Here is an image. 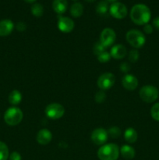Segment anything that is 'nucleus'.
I'll list each match as a JSON object with an SVG mask.
<instances>
[{
    "mask_svg": "<svg viewBox=\"0 0 159 160\" xmlns=\"http://www.w3.org/2000/svg\"><path fill=\"white\" fill-rule=\"evenodd\" d=\"M126 40L135 48H141L146 42V38L140 31L137 29L129 30L126 33Z\"/></svg>",
    "mask_w": 159,
    "mask_h": 160,
    "instance_id": "20e7f679",
    "label": "nucleus"
},
{
    "mask_svg": "<svg viewBox=\"0 0 159 160\" xmlns=\"http://www.w3.org/2000/svg\"><path fill=\"white\" fill-rule=\"evenodd\" d=\"M58 28L64 33L71 32L74 28V22L67 17H60L58 20Z\"/></svg>",
    "mask_w": 159,
    "mask_h": 160,
    "instance_id": "9b49d317",
    "label": "nucleus"
},
{
    "mask_svg": "<svg viewBox=\"0 0 159 160\" xmlns=\"http://www.w3.org/2000/svg\"><path fill=\"white\" fill-rule=\"evenodd\" d=\"M143 31L146 34H151L153 32V27L152 25L149 24V23H147V24L144 25L143 27Z\"/></svg>",
    "mask_w": 159,
    "mask_h": 160,
    "instance_id": "473e14b6",
    "label": "nucleus"
},
{
    "mask_svg": "<svg viewBox=\"0 0 159 160\" xmlns=\"http://www.w3.org/2000/svg\"><path fill=\"white\" fill-rule=\"evenodd\" d=\"M85 1L88 2H93L96 1V0H85Z\"/></svg>",
    "mask_w": 159,
    "mask_h": 160,
    "instance_id": "e433bc0d",
    "label": "nucleus"
},
{
    "mask_svg": "<svg viewBox=\"0 0 159 160\" xmlns=\"http://www.w3.org/2000/svg\"><path fill=\"white\" fill-rule=\"evenodd\" d=\"M130 70V65L129 62H123L120 64V70L124 73H127L129 70Z\"/></svg>",
    "mask_w": 159,
    "mask_h": 160,
    "instance_id": "c756f323",
    "label": "nucleus"
},
{
    "mask_svg": "<svg viewBox=\"0 0 159 160\" xmlns=\"http://www.w3.org/2000/svg\"><path fill=\"white\" fill-rule=\"evenodd\" d=\"M21 100L22 95L20 91L13 90L10 92L9 95V102L10 104L16 106V105H18L21 102Z\"/></svg>",
    "mask_w": 159,
    "mask_h": 160,
    "instance_id": "aec40b11",
    "label": "nucleus"
},
{
    "mask_svg": "<svg viewBox=\"0 0 159 160\" xmlns=\"http://www.w3.org/2000/svg\"><path fill=\"white\" fill-rule=\"evenodd\" d=\"M108 137V131L103 128H97L94 130L91 134V140L95 145H104L107 142Z\"/></svg>",
    "mask_w": 159,
    "mask_h": 160,
    "instance_id": "9d476101",
    "label": "nucleus"
},
{
    "mask_svg": "<svg viewBox=\"0 0 159 160\" xmlns=\"http://www.w3.org/2000/svg\"><path fill=\"white\" fill-rule=\"evenodd\" d=\"M104 1L108 2H115L116 0H104Z\"/></svg>",
    "mask_w": 159,
    "mask_h": 160,
    "instance_id": "c9c22d12",
    "label": "nucleus"
},
{
    "mask_svg": "<svg viewBox=\"0 0 159 160\" xmlns=\"http://www.w3.org/2000/svg\"><path fill=\"white\" fill-rule=\"evenodd\" d=\"M116 39V34L112 28H106L101 31L100 36V42L104 47H108L113 45Z\"/></svg>",
    "mask_w": 159,
    "mask_h": 160,
    "instance_id": "1a4fd4ad",
    "label": "nucleus"
},
{
    "mask_svg": "<svg viewBox=\"0 0 159 160\" xmlns=\"http://www.w3.org/2000/svg\"><path fill=\"white\" fill-rule=\"evenodd\" d=\"M21 156L19 152H13L11 153V155L9 156V160H21Z\"/></svg>",
    "mask_w": 159,
    "mask_h": 160,
    "instance_id": "2f4dec72",
    "label": "nucleus"
},
{
    "mask_svg": "<svg viewBox=\"0 0 159 160\" xmlns=\"http://www.w3.org/2000/svg\"><path fill=\"white\" fill-rule=\"evenodd\" d=\"M24 1L26 2L31 3V2H35L36 0H24Z\"/></svg>",
    "mask_w": 159,
    "mask_h": 160,
    "instance_id": "f704fd0d",
    "label": "nucleus"
},
{
    "mask_svg": "<svg viewBox=\"0 0 159 160\" xmlns=\"http://www.w3.org/2000/svg\"><path fill=\"white\" fill-rule=\"evenodd\" d=\"M111 58V54L107 51H104L98 56V59L101 62H107Z\"/></svg>",
    "mask_w": 159,
    "mask_h": 160,
    "instance_id": "cd10ccee",
    "label": "nucleus"
},
{
    "mask_svg": "<svg viewBox=\"0 0 159 160\" xmlns=\"http://www.w3.org/2000/svg\"><path fill=\"white\" fill-rule=\"evenodd\" d=\"M23 117V112L17 107H10L4 114V120L9 126H16L22 121Z\"/></svg>",
    "mask_w": 159,
    "mask_h": 160,
    "instance_id": "7ed1b4c3",
    "label": "nucleus"
},
{
    "mask_svg": "<svg viewBox=\"0 0 159 160\" xmlns=\"http://www.w3.org/2000/svg\"><path fill=\"white\" fill-rule=\"evenodd\" d=\"M119 156V148L115 144L109 143L102 145L98 151L100 160H117Z\"/></svg>",
    "mask_w": 159,
    "mask_h": 160,
    "instance_id": "f03ea898",
    "label": "nucleus"
},
{
    "mask_svg": "<svg viewBox=\"0 0 159 160\" xmlns=\"http://www.w3.org/2000/svg\"><path fill=\"white\" fill-rule=\"evenodd\" d=\"M65 109L59 103H51L45 108V114L51 120H58L64 115Z\"/></svg>",
    "mask_w": 159,
    "mask_h": 160,
    "instance_id": "423d86ee",
    "label": "nucleus"
},
{
    "mask_svg": "<svg viewBox=\"0 0 159 160\" xmlns=\"http://www.w3.org/2000/svg\"><path fill=\"white\" fill-rule=\"evenodd\" d=\"M105 48L106 47H104V45H102V44L101 43V42H96V43L94 45V48H93V51H94V53L95 55H97V56H98L99 54H101V52H103L104 51H105Z\"/></svg>",
    "mask_w": 159,
    "mask_h": 160,
    "instance_id": "a878e982",
    "label": "nucleus"
},
{
    "mask_svg": "<svg viewBox=\"0 0 159 160\" xmlns=\"http://www.w3.org/2000/svg\"><path fill=\"white\" fill-rule=\"evenodd\" d=\"M153 25H154V27L156 29L159 31V17H155V18L153 20Z\"/></svg>",
    "mask_w": 159,
    "mask_h": 160,
    "instance_id": "72a5a7b5",
    "label": "nucleus"
},
{
    "mask_svg": "<svg viewBox=\"0 0 159 160\" xmlns=\"http://www.w3.org/2000/svg\"><path fill=\"white\" fill-rule=\"evenodd\" d=\"M119 152L120 154H121V156H123L125 159L127 160L133 159L136 154L134 148L129 145H123V146L121 147V148H120Z\"/></svg>",
    "mask_w": 159,
    "mask_h": 160,
    "instance_id": "dca6fc26",
    "label": "nucleus"
},
{
    "mask_svg": "<svg viewBox=\"0 0 159 160\" xmlns=\"http://www.w3.org/2000/svg\"><path fill=\"white\" fill-rule=\"evenodd\" d=\"M51 138H52V134L48 129L40 130L37 132V137H36L37 142L42 145H48L51 141Z\"/></svg>",
    "mask_w": 159,
    "mask_h": 160,
    "instance_id": "ddd939ff",
    "label": "nucleus"
},
{
    "mask_svg": "<svg viewBox=\"0 0 159 160\" xmlns=\"http://www.w3.org/2000/svg\"><path fill=\"white\" fill-rule=\"evenodd\" d=\"M31 12H32V14L34 17H41L44 13L43 6L41 4H40V3H34L31 6Z\"/></svg>",
    "mask_w": 159,
    "mask_h": 160,
    "instance_id": "4be33fe9",
    "label": "nucleus"
},
{
    "mask_svg": "<svg viewBox=\"0 0 159 160\" xmlns=\"http://www.w3.org/2000/svg\"><path fill=\"white\" fill-rule=\"evenodd\" d=\"M9 156V148L2 142H0V160H7Z\"/></svg>",
    "mask_w": 159,
    "mask_h": 160,
    "instance_id": "5701e85b",
    "label": "nucleus"
},
{
    "mask_svg": "<svg viewBox=\"0 0 159 160\" xmlns=\"http://www.w3.org/2000/svg\"><path fill=\"white\" fill-rule=\"evenodd\" d=\"M108 9L109 7L108 2L103 0V1L99 2L98 3V5H97L96 12H98V14H100V15H104V14L107 13Z\"/></svg>",
    "mask_w": 159,
    "mask_h": 160,
    "instance_id": "412c9836",
    "label": "nucleus"
},
{
    "mask_svg": "<svg viewBox=\"0 0 159 160\" xmlns=\"http://www.w3.org/2000/svg\"><path fill=\"white\" fill-rule=\"evenodd\" d=\"M68 2L66 0H54L52 2V8L58 14H62L66 11Z\"/></svg>",
    "mask_w": 159,
    "mask_h": 160,
    "instance_id": "f3484780",
    "label": "nucleus"
},
{
    "mask_svg": "<svg viewBox=\"0 0 159 160\" xmlns=\"http://www.w3.org/2000/svg\"><path fill=\"white\" fill-rule=\"evenodd\" d=\"M158 90L153 85H144L140 90V98L147 103L155 102L158 98Z\"/></svg>",
    "mask_w": 159,
    "mask_h": 160,
    "instance_id": "39448f33",
    "label": "nucleus"
},
{
    "mask_svg": "<svg viewBox=\"0 0 159 160\" xmlns=\"http://www.w3.org/2000/svg\"><path fill=\"white\" fill-rule=\"evenodd\" d=\"M125 140L129 143H134L137 140V132L134 128H129L124 132Z\"/></svg>",
    "mask_w": 159,
    "mask_h": 160,
    "instance_id": "a211bd4d",
    "label": "nucleus"
},
{
    "mask_svg": "<svg viewBox=\"0 0 159 160\" xmlns=\"http://www.w3.org/2000/svg\"><path fill=\"white\" fill-rule=\"evenodd\" d=\"M108 134L110 135L112 138H117L121 135V130L118 127H112L111 128H109Z\"/></svg>",
    "mask_w": 159,
    "mask_h": 160,
    "instance_id": "393cba45",
    "label": "nucleus"
},
{
    "mask_svg": "<svg viewBox=\"0 0 159 160\" xmlns=\"http://www.w3.org/2000/svg\"><path fill=\"white\" fill-rule=\"evenodd\" d=\"M14 28L13 22L9 19H5L0 21V36L5 37L10 34Z\"/></svg>",
    "mask_w": 159,
    "mask_h": 160,
    "instance_id": "4468645a",
    "label": "nucleus"
},
{
    "mask_svg": "<svg viewBox=\"0 0 159 160\" xmlns=\"http://www.w3.org/2000/svg\"><path fill=\"white\" fill-rule=\"evenodd\" d=\"M16 28H17V29L19 31H24L26 29V25L24 22L20 21L17 23Z\"/></svg>",
    "mask_w": 159,
    "mask_h": 160,
    "instance_id": "7c9ffc66",
    "label": "nucleus"
},
{
    "mask_svg": "<svg viewBox=\"0 0 159 160\" xmlns=\"http://www.w3.org/2000/svg\"><path fill=\"white\" fill-rule=\"evenodd\" d=\"M151 17V10L144 4H136L131 9L130 18L132 22L137 25H145L148 23Z\"/></svg>",
    "mask_w": 159,
    "mask_h": 160,
    "instance_id": "f257e3e1",
    "label": "nucleus"
},
{
    "mask_svg": "<svg viewBox=\"0 0 159 160\" xmlns=\"http://www.w3.org/2000/svg\"><path fill=\"white\" fill-rule=\"evenodd\" d=\"M111 56L115 59H121L124 58L127 54V50L126 48L123 45L121 44H118V45H114L112 48L110 52Z\"/></svg>",
    "mask_w": 159,
    "mask_h": 160,
    "instance_id": "2eb2a0df",
    "label": "nucleus"
},
{
    "mask_svg": "<svg viewBox=\"0 0 159 160\" xmlns=\"http://www.w3.org/2000/svg\"><path fill=\"white\" fill-rule=\"evenodd\" d=\"M122 84L127 90L132 91L138 86V80L132 74H126L122 78Z\"/></svg>",
    "mask_w": 159,
    "mask_h": 160,
    "instance_id": "f8f14e48",
    "label": "nucleus"
},
{
    "mask_svg": "<svg viewBox=\"0 0 159 160\" xmlns=\"http://www.w3.org/2000/svg\"><path fill=\"white\" fill-rule=\"evenodd\" d=\"M84 12V6L81 3L75 2L73 3L70 8V13L73 17H80L82 16Z\"/></svg>",
    "mask_w": 159,
    "mask_h": 160,
    "instance_id": "6ab92c4d",
    "label": "nucleus"
},
{
    "mask_svg": "<svg viewBox=\"0 0 159 160\" xmlns=\"http://www.w3.org/2000/svg\"><path fill=\"white\" fill-rule=\"evenodd\" d=\"M139 56H140V54H139L138 50L132 49V50H130V51H129L128 59H129V60L130 61V62H137V60H138Z\"/></svg>",
    "mask_w": 159,
    "mask_h": 160,
    "instance_id": "bb28decb",
    "label": "nucleus"
},
{
    "mask_svg": "<svg viewBox=\"0 0 159 160\" xmlns=\"http://www.w3.org/2000/svg\"><path fill=\"white\" fill-rule=\"evenodd\" d=\"M115 82V77L113 73H104L98 78L97 84L101 90H108L114 85Z\"/></svg>",
    "mask_w": 159,
    "mask_h": 160,
    "instance_id": "0eeeda50",
    "label": "nucleus"
},
{
    "mask_svg": "<svg viewBox=\"0 0 159 160\" xmlns=\"http://www.w3.org/2000/svg\"><path fill=\"white\" fill-rule=\"evenodd\" d=\"M106 98V95L104 94V92L102 91H100V92H97L96 95H95V101L98 103H101L105 100Z\"/></svg>",
    "mask_w": 159,
    "mask_h": 160,
    "instance_id": "c85d7f7f",
    "label": "nucleus"
},
{
    "mask_svg": "<svg viewBox=\"0 0 159 160\" xmlns=\"http://www.w3.org/2000/svg\"><path fill=\"white\" fill-rule=\"evenodd\" d=\"M151 115L156 121H159V102L155 103L151 109Z\"/></svg>",
    "mask_w": 159,
    "mask_h": 160,
    "instance_id": "b1692460",
    "label": "nucleus"
},
{
    "mask_svg": "<svg viewBox=\"0 0 159 160\" xmlns=\"http://www.w3.org/2000/svg\"><path fill=\"white\" fill-rule=\"evenodd\" d=\"M109 12L113 17L116 19H123L126 17L128 10L126 6L123 3L115 2L109 7Z\"/></svg>",
    "mask_w": 159,
    "mask_h": 160,
    "instance_id": "6e6552de",
    "label": "nucleus"
}]
</instances>
